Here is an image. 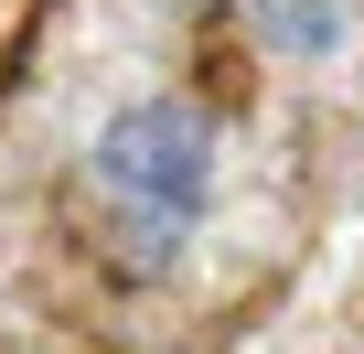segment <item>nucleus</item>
<instances>
[{
    "label": "nucleus",
    "instance_id": "f03ea898",
    "mask_svg": "<svg viewBox=\"0 0 364 354\" xmlns=\"http://www.w3.org/2000/svg\"><path fill=\"white\" fill-rule=\"evenodd\" d=\"M236 11H247V22L279 43V54H300V65L343 43V0H236Z\"/></svg>",
    "mask_w": 364,
    "mask_h": 354
},
{
    "label": "nucleus",
    "instance_id": "f257e3e1",
    "mask_svg": "<svg viewBox=\"0 0 364 354\" xmlns=\"http://www.w3.org/2000/svg\"><path fill=\"white\" fill-rule=\"evenodd\" d=\"M97 194H107V215L129 226V247L171 258L182 236L204 226V204H215V129L182 108V97L118 108V118L97 129Z\"/></svg>",
    "mask_w": 364,
    "mask_h": 354
}]
</instances>
